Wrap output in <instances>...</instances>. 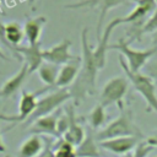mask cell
<instances>
[{
    "instance_id": "1",
    "label": "cell",
    "mask_w": 157,
    "mask_h": 157,
    "mask_svg": "<svg viewBox=\"0 0 157 157\" xmlns=\"http://www.w3.org/2000/svg\"><path fill=\"white\" fill-rule=\"evenodd\" d=\"M88 28L85 27L81 33V48H82V58H81V66L80 71L69 88L71 98L74 103L77 105L83 101L87 96H92L96 93V80L97 74L99 71L97 63L93 56V49L88 44L87 38Z\"/></svg>"
},
{
    "instance_id": "2",
    "label": "cell",
    "mask_w": 157,
    "mask_h": 157,
    "mask_svg": "<svg viewBox=\"0 0 157 157\" xmlns=\"http://www.w3.org/2000/svg\"><path fill=\"white\" fill-rule=\"evenodd\" d=\"M119 110H120L119 117L112 120L105 128H103L94 135L97 142L117 139V137H125V136H135L142 139V132L139 129V126L134 123L131 112L125 110L124 108Z\"/></svg>"
},
{
    "instance_id": "3",
    "label": "cell",
    "mask_w": 157,
    "mask_h": 157,
    "mask_svg": "<svg viewBox=\"0 0 157 157\" xmlns=\"http://www.w3.org/2000/svg\"><path fill=\"white\" fill-rule=\"evenodd\" d=\"M119 64L124 70L128 80L134 86L135 91L140 93V96L145 99L148 110H153L157 113V86L155 85L152 78L142 72H131L121 55L119 56Z\"/></svg>"
},
{
    "instance_id": "4",
    "label": "cell",
    "mask_w": 157,
    "mask_h": 157,
    "mask_svg": "<svg viewBox=\"0 0 157 157\" xmlns=\"http://www.w3.org/2000/svg\"><path fill=\"white\" fill-rule=\"evenodd\" d=\"M108 49H114L121 53V56L126 61V65L131 72H140V70L147 64L150 58L157 53V48L155 47L150 49H142V50L134 49L124 38H120L115 44L109 45Z\"/></svg>"
},
{
    "instance_id": "5",
    "label": "cell",
    "mask_w": 157,
    "mask_h": 157,
    "mask_svg": "<svg viewBox=\"0 0 157 157\" xmlns=\"http://www.w3.org/2000/svg\"><path fill=\"white\" fill-rule=\"evenodd\" d=\"M134 0H80L77 2H72V4H66L65 7L70 9V10H77V9H90V10H97L98 12V22H97V40L101 38L102 36V27L104 23V20L109 12V10H112L113 7L124 5V4H129Z\"/></svg>"
},
{
    "instance_id": "6",
    "label": "cell",
    "mask_w": 157,
    "mask_h": 157,
    "mask_svg": "<svg viewBox=\"0 0 157 157\" xmlns=\"http://www.w3.org/2000/svg\"><path fill=\"white\" fill-rule=\"evenodd\" d=\"M48 86L43 90L36 91V92H28V91H22L21 92V98H20V103H18V113L15 115H6V114H0V120L11 123V125L6 129L10 130L12 129L15 125L22 123V121H27V119L32 115V113L34 112L37 103H38V96L42 94L43 92L48 91Z\"/></svg>"
},
{
    "instance_id": "7",
    "label": "cell",
    "mask_w": 157,
    "mask_h": 157,
    "mask_svg": "<svg viewBox=\"0 0 157 157\" xmlns=\"http://www.w3.org/2000/svg\"><path fill=\"white\" fill-rule=\"evenodd\" d=\"M70 98H71V94L67 88H59L58 91H54V92L39 98L34 112L27 119V124L31 125L34 120L56 112L58 108L61 104H64L66 101H69Z\"/></svg>"
},
{
    "instance_id": "8",
    "label": "cell",
    "mask_w": 157,
    "mask_h": 157,
    "mask_svg": "<svg viewBox=\"0 0 157 157\" xmlns=\"http://www.w3.org/2000/svg\"><path fill=\"white\" fill-rule=\"evenodd\" d=\"M129 87V80L124 76H115L110 78L102 88L101 96H99V104H102L104 108L112 104H117L119 109L124 108L123 99L128 92Z\"/></svg>"
},
{
    "instance_id": "9",
    "label": "cell",
    "mask_w": 157,
    "mask_h": 157,
    "mask_svg": "<svg viewBox=\"0 0 157 157\" xmlns=\"http://www.w3.org/2000/svg\"><path fill=\"white\" fill-rule=\"evenodd\" d=\"M71 40L70 39H63L60 43L48 48V49H43L42 50V58L43 61L50 63V64H55V65H65L72 60L76 59V56H74L70 53V47H71Z\"/></svg>"
},
{
    "instance_id": "10",
    "label": "cell",
    "mask_w": 157,
    "mask_h": 157,
    "mask_svg": "<svg viewBox=\"0 0 157 157\" xmlns=\"http://www.w3.org/2000/svg\"><path fill=\"white\" fill-rule=\"evenodd\" d=\"M120 25H121V23H120V17H117V18L112 20V21L107 25V27L104 28V31L102 32L101 38L97 40V47H96V49L93 50V56H94V60H96L97 66H98L99 70L105 66L107 52H108V48H109V45H108L109 38H110L113 31H114L118 26H120Z\"/></svg>"
},
{
    "instance_id": "11",
    "label": "cell",
    "mask_w": 157,
    "mask_h": 157,
    "mask_svg": "<svg viewBox=\"0 0 157 157\" xmlns=\"http://www.w3.org/2000/svg\"><path fill=\"white\" fill-rule=\"evenodd\" d=\"M140 140H141L140 137L125 136V137H117V139L101 141V142H98V145L101 148H103L105 151H109L115 155L125 156V155L130 153L136 147V145L140 142Z\"/></svg>"
},
{
    "instance_id": "12",
    "label": "cell",
    "mask_w": 157,
    "mask_h": 157,
    "mask_svg": "<svg viewBox=\"0 0 157 157\" xmlns=\"http://www.w3.org/2000/svg\"><path fill=\"white\" fill-rule=\"evenodd\" d=\"M136 6L131 10V12L124 17H120V23H132L141 25L145 22V17L151 15L157 9L156 0H134Z\"/></svg>"
},
{
    "instance_id": "13",
    "label": "cell",
    "mask_w": 157,
    "mask_h": 157,
    "mask_svg": "<svg viewBox=\"0 0 157 157\" xmlns=\"http://www.w3.org/2000/svg\"><path fill=\"white\" fill-rule=\"evenodd\" d=\"M59 117H60V113L56 110L49 115H45L34 120L29 126V132H32V135H48V136L59 139V134H58Z\"/></svg>"
},
{
    "instance_id": "14",
    "label": "cell",
    "mask_w": 157,
    "mask_h": 157,
    "mask_svg": "<svg viewBox=\"0 0 157 157\" xmlns=\"http://www.w3.org/2000/svg\"><path fill=\"white\" fill-rule=\"evenodd\" d=\"M65 112H66V114L69 117V128L65 131V134L61 136V139L65 140L66 142L71 144L74 147H77L83 141V139L86 136L85 130L77 123V119H76V115H75V110H74V105L72 104H69L65 108Z\"/></svg>"
},
{
    "instance_id": "15",
    "label": "cell",
    "mask_w": 157,
    "mask_h": 157,
    "mask_svg": "<svg viewBox=\"0 0 157 157\" xmlns=\"http://www.w3.org/2000/svg\"><path fill=\"white\" fill-rule=\"evenodd\" d=\"M29 75L28 72V65L26 63H23V65L21 66V69L13 75L11 76L1 87H0V98H9L11 96H13L23 85V82L26 81L27 76Z\"/></svg>"
},
{
    "instance_id": "16",
    "label": "cell",
    "mask_w": 157,
    "mask_h": 157,
    "mask_svg": "<svg viewBox=\"0 0 157 157\" xmlns=\"http://www.w3.org/2000/svg\"><path fill=\"white\" fill-rule=\"evenodd\" d=\"M13 50L18 54H21L25 59V63L28 65V72L32 74L43 63L42 58V50L40 49V43L37 45H27V47H13Z\"/></svg>"
},
{
    "instance_id": "17",
    "label": "cell",
    "mask_w": 157,
    "mask_h": 157,
    "mask_svg": "<svg viewBox=\"0 0 157 157\" xmlns=\"http://www.w3.org/2000/svg\"><path fill=\"white\" fill-rule=\"evenodd\" d=\"M80 66H81V59L76 56L75 60L63 65L59 70V75L55 82V87L59 88H66L67 86H71L80 71Z\"/></svg>"
},
{
    "instance_id": "18",
    "label": "cell",
    "mask_w": 157,
    "mask_h": 157,
    "mask_svg": "<svg viewBox=\"0 0 157 157\" xmlns=\"http://www.w3.org/2000/svg\"><path fill=\"white\" fill-rule=\"evenodd\" d=\"M47 23V18L44 16H38L33 18H28L23 26V33L28 42V45H37L40 43V34L44 25Z\"/></svg>"
},
{
    "instance_id": "19",
    "label": "cell",
    "mask_w": 157,
    "mask_h": 157,
    "mask_svg": "<svg viewBox=\"0 0 157 157\" xmlns=\"http://www.w3.org/2000/svg\"><path fill=\"white\" fill-rule=\"evenodd\" d=\"M157 31V9L148 16V18L141 25H134L131 31L129 32L128 43L131 44L135 40H140L141 37L146 33H153Z\"/></svg>"
},
{
    "instance_id": "20",
    "label": "cell",
    "mask_w": 157,
    "mask_h": 157,
    "mask_svg": "<svg viewBox=\"0 0 157 157\" xmlns=\"http://www.w3.org/2000/svg\"><path fill=\"white\" fill-rule=\"evenodd\" d=\"M43 148V139L39 135H31L21 144L18 148V157H38L42 153Z\"/></svg>"
},
{
    "instance_id": "21",
    "label": "cell",
    "mask_w": 157,
    "mask_h": 157,
    "mask_svg": "<svg viewBox=\"0 0 157 157\" xmlns=\"http://www.w3.org/2000/svg\"><path fill=\"white\" fill-rule=\"evenodd\" d=\"M76 157H102L99 152V145L92 132L86 134L83 141L75 147Z\"/></svg>"
},
{
    "instance_id": "22",
    "label": "cell",
    "mask_w": 157,
    "mask_h": 157,
    "mask_svg": "<svg viewBox=\"0 0 157 157\" xmlns=\"http://www.w3.org/2000/svg\"><path fill=\"white\" fill-rule=\"evenodd\" d=\"M59 70H60L59 65L43 61L37 71H38V75H39V78L42 80V82H44L48 87H52V86H55V82H56V78L59 75Z\"/></svg>"
},
{
    "instance_id": "23",
    "label": "cell",
    "mask_w": 157,
    "mask_h": 157,
    "mask_svg": "<svg viewBox=\"0 0 157 157\" xmlns=\"http://www.w3.org/2000/svg\"><path fill=\"white\" fill-rule=\"evenodd\" d=\"M4 36H5V43L7 45L17 47L21 40L23 39V28L17 22H10L4 26Z\"/></svg>"
},
{
    "instance_id": "24",
    "label": "cell",
    "mask_w": 157,
    "mask_h": 157,
    "mask_svg": "<svg viewBox=\"0 0 157 157\" xmlns=\"http://www.w3.org/2000/svg\"><path fill=\"white\" fill-rule=\"evenodd\" d=\"M87 118H88V124H90V126H91L93 130L101 128V126L104 124L105 118H107L104 107H103L102 104L97 103V104L93 107V109L90 112V114H88Z\"/></svg>"
},
{
    "instance_id": "25",
    "label": "cell",
    "mask_w": 157,
    "mask_h": 157,
    "mask_svg": "<svg viewBox=\"0 0 157 157\" xmlns=\"http://www.w3.org/2000/svg\"><path fill=\"white\" fill-rule=\"evenodd\" d=\"M53 150H54V157H76L75 147L63 140L61 137L53 144Z\"/></svg>"
},
{
    "instance_id": "26",
    "label": "cell",
    "mask_w": 157,
    "mask_h": 157,
    "mask_svg": "<svg viewBox=\"0 0 157 157\" xmlns=\"http://www.w3.org/2000/svg\"><path fill=\"white\" fill-rule=\"evenodd\" d=\"M155 147H152L151 145H148L146 141L139 142L136 145V147L134 148V152H131V155L134 157H147V155L153 150Z\"/></svg>"
},
{
    "instance_id": "27",
    "label": "cell",
    "mask_w": 157,
    "mask_h": 157,
    "mask_svg": "<svg viewBox=\"0 0 157 157\" xmlns=\"http://www.w3.org/2000/svg\"><path fill=\"white\" fill-rule=\"evenodd\" d=\"M145 75H147L148 77L152 78V81L155 82V85L157 86V61L150 63L145 66Z\"/></svg>"
},
{
    "instance_id": "28",
    "label": "cell",
    "mask_w": 157,
    "mask_h": 157,
    "mask_svg": "<svg viewBox=\"0 0 157 157\" xmlns=\"http://www.w3.org/2000/svg\"><path fill=\"white\" fill-rule=\"evenodd\" d=\"M38 157H54V150H53V144L45 142L44 144V148L42 151V153Z\"/></svg>"
},
{
    "instance_id": "29",
    "label": "cell",
    "mask_w": 157,
    "mask_h": 157,
    "mask_svg": "<svg viewBox=\"0 0 157 157\" xmlns=\"http://www.w3.org/2000/svg\"><path fill=\"white\" fill-rule=\"evenodd\" d=\"M146 142H147L148 145H151L152 147H157V130L153 131V134H152L151 136L147 137Z\"/></svg>"
},
{
    "instance_id": "30",
    "label": "cell",
    "mask_w": 157,
    "mask_h": 157,
    "mask_svg": "<svg viewBox=\"0 0 157 157\" xmlns=\"http://www.w3.org/2000/svg\"><path fill=\"white\" fill-rule=\"evenodd\" d=\"M151 34H152V44H153L155 48H157V31L151 33Z\"/></svg>"
},
{
    "instance_id": "31",
    "label": "cell",
    "mask_w": 157,
    "mask_h": 157,
    "mask_svg": "<svg viewBox=\"0 0 157 157\" xmlns=\"http://www.w3.org/2000/svg\"><path fill=\"white\" fill-rule=\"evenodd\" d=\"M0 152H6V147H5V145L2 144V140H1V135H0Z\"/></svg>"
},
{
    "instance_id": "32",
    "label": "cell",
    "mask_w": 157,
    "mask_h": 157,
    "mask_svg": "<svg viewBox=\"0 0 157 157\" xmlns=\"http://www.w3.org/2000/svg\"><path fill=\"white\" fill-rule=\"evenodd\" d=\"M0 59H1V60H6V61H10V59H9V58L2 53V50H1V49H0Z\"/></svg>"
},
{
    "instance_id": "33",
    "label": "cell",
    "mask_w": 157,
    "mask_h": 157,
    "mask_svg": "<svg viewBox=\"0 0 157 157\" xmlns=\"http://www.w3.org/2000/svg\"><path fill=\"white\" fill-rule=\"evenodd\" d=\"M123 157H134V156H132L131 152H130V153H128V155H125V156H123Z\"/></svg>"
},
{
    "instance_id": "34",
    "label": "cell",
    "mask_w": 157,
    "mask_h": 157,
    "mask_svg": "<svg viewBox=\"0 0 157 157\" xmlns=\"http://www.w3.org/2000/svg\"><path fill=\"white\" fill-rule=\"evenodd\" d=\"M5 157H10V156H5Z\"/></svg>"
},
{
    "instance_id": "35",
    "label": "cell",
    "mask_w": 157,
    "mask_h": 157,
    "mask_svg": "<svg viewBox=\"0 0 157 157\" xmlns=\"http://www.w3.org/2000/svg\"><path fill=\"white\" fill-rule=\"evenodd\" d=\"M156 1H157V0H156Z\"/></svg>"
}]
</instances>
